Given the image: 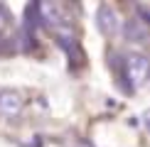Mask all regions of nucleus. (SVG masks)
<instances>
[{"mask_svg":"<svg viewBox=\"0 0 150 147\" xmlns=\"http://www.w3.org/2000/svg\"><path fill=\"white\" fill-rule=\"evenodd\" d=\"M126 76L130 88H140L148 81V57L145 54H128L126 57Z\"/></svg>","mask_w":150,"mask_h":147,"instance_id":"1","label":"nucleus"},{"mask_svg":"<svg viewBox=\"0 0 150 147\" xmlns=\"http://www.w3.org/2000/svg\"><path fill=\"white\" fill-rule=\"evenodd\" d=\"M22 108H25V103H22L20 93H15V91H3V93H0V115H3L5 120L20 118Z\"/></svg>","mask_w":150,"mask_h":147,"instance_id":"2","label":"nucleus"},{"mask_svg":"<svg viewBox=\"0 0 150 147\" xmlns=\"http://www.w3.org/2000/svg\"><path fill=\"white\" fill-rule=\"evenodd\" d=\"M96 24H98V29H101V34H106V37L118 32V17H116V12L111 10L108 5H101V8H98Z\"/></svg>","mask_w":150,"mask_h":147,"instance_id":"3","label":"nucleus"},{"mask_svg":"<svg viewBox=\"0 0 150 147\" xmlns=\"http://www.w3.org/2000/svg\"><path fill=\"white\" fill-rule=\"evenodd\" d=\"M123 32H126L128 42H138V44H143V42L148 39L145 22H143V20H128V22H126V27H123Z\"/></svg>","mask_w":150,"mask_h":147,"instance_id":"4","label":"nucleus"},{"mask_svg":"<svg viewBox=\"0 0 150 147\" xmlns=\"http://www.w3.org/2000/svg\"><path fill=\"white\" fill-rule=\"evenodd\" d=\"M8 22H10V15L5 12V8H0V27H5Z\"/></svg>","mask_w":150,"mask_h":147,"instance_id":"5","label":"nucleus"}]
</instances>
